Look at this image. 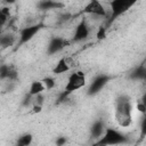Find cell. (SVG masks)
<instances>
[{"mask_svg":"<svg viewBox=\"0 0 146 146\" xmlns=\"http://www.w3.org/2000/svg\"><path fill=\"white\" fill-rule=\"evenodd\" d=\"M43 102H44V97L42 94H39L36 96L33 97V100H32V105L33 106H42L43 105Z\"/></svg>","mask_w":146,"mask_h":146,"instance_id":"ffe728a7","label":"cell"},{"mask_svg":"<svg viewBox=\"0 0 146 146\" xmlns=\"http://www.w3.org/2000/svg\"><path fill=\"white\" fill-rule=\"evenodd\" d=\"M137 108H138L143 114H146V94L143 95L141 99H140L139 103L137 104Z\"/></svg>","mask_w":146,"mask_h":146,"instance_id":"d6986e66","label":"cell"},{"mask_svg":"<svg viewBox=\"0 0 146 146\" xmlns=\"http://www.w3.org/2000/svg\"><path fill=\"white\" fill-rule=\"evenodd\" d=\"M144 62H145V63H146V57H145V60H144Z\"/></svg>","mask_w":146,"mask_h":146,"instance_id":"d4e9b609","label":"cell"},{"mask_svg":"<svg viewBox=\"0 0 146 146\" xmlns=\"http://www.w3.org/2000/svg\"><path fill=\"white\" fill-rule=\"evenodd\" d=\"M10 70H11V66L7 65V64H2L1 67H0V79L3 81L6 79H8L9 76V73H10Z\"/></svg>","mask_w":146,"mask_h":146,"instance_id":"ac0fdd59","label":"cell"},{"mask_svg":"<svg viewBox=\"0 0 146 146\" xmlns=\"http://www.w3.org/2000/svg\"><path fill=\"white\" fill-rule=\"evenodd\" d=\"M135 1H128V0H113L110 2L111 7V16L107 22L108 25H111L116 18H119L121 15L127 13L132 6H135Z\"/></svg>","mask_w":146,"mask_h":146,"instance_id":"277c9868","label":"cell"},{"mask_svg":"<svg viewBox=\"0 0 146 146\" xmlns=\"http://www.w3.org/2000/svg\"><path fill=\"white\" fill-rule=\"evenodd\" d=\"M129 78L132 80H143L146 81V66L145 65H139L137 67H135L130 74Z\"/></svg>","mask_w":146,"mask_h":146,"instance_id":"7c38bea8","label":"cell"},{"mask_svg":"<svg viewBox=\"0 0 146 146\" xmlns=\"http://www.w3.org/2000/svg\"><path fill=\"white\" fill-rule=\"evenodd\" d=\"M70 68H71V66H70V64L67 63V60H66L65 58H62V59H59V60L57 62L56 66H55L54 70H52V73H54V74L66 73L67 71H70Z\"/></svg>","mask_w":146,"mask_h":146,"instance_id":"4fadbf2b","label":"cell"},{"mask_svg":"<svg viewBox=\"0 0 146 146\" xmlns=\"http://www.w3.org/2000/svg\"><path fill=\"white\" fill-rule=\"evenodd\" d=\"M67 44V41L62 38V36H52L48 43L47 47V54L48 55H54L63 50Z\"/></svg>","mask_w":146,"mask_h":146,"instance_id":"52a82bcc","label":"cell"},{"mask_svg":"<svg viewBox=\"0 0 146 146\" xmlns=\"http://www.w3.org/2000/svg\"><path fill=\"white\" fill-rule=\"evenodd\" d=\"M89 35V26L87 25V23L84 21H81L76 27H75V31H74V34H73V42H81L83 40H86Z\"/></svg>","mask_w":146,"mask_h":146,"instance_id":"9c48e42d","label":"cell"},{"mask_svg":"<svg viewBox=\"0 0 146 146\" xmlns=\"http://www.w3.org/2000/svg\"><path fill=\"white\" fill-rule=\"evenodd\" d=\"M110 80H111V76H108L107 74H99V75H97V76L91 81V83L89 84L88 90H87V94H88L89 96H95V95H97V94L108 83Z\"/></svg>","mask_w":146,"mask_h":146,"instance_id":"8992f818","label":"cell"},{"mask_svg":"<svg viewBox=\"0 0 146 146\" xmlns=\"http://www.w3.org/2000/svg\"><path fill=\"white\" fill-rule=\"evenodd\" d=\"M16 39L13 34L10 33H7V34H2L1 38H0V44H1V48L5 49V48H8V47H11L14 43H15Z\"/></svg>","mask_w":146,"mask_h":146,"instance_id":"9a60e30c","label":"cell"},{"mask_svg":"<svg viewBox=\"0 0 146 146\" xmlns=\"http://www.w3.org/2000/svg\"><path fill=\"white\" fill-rule=\"evenodd\" d=\"M43 26L44 25L42 23H38V24H33V25L23 27L19 31V41H18V44L22 46V44L27 43L29 41H31L34 38V35L36 33H39V31L41 29H43Z\"/></svg>","mask_w":146,"mask_h":146,"instance_id":"5b68a950","label":"cell"},{"mask_svg":"<svg viewBox=\"0 0 146 146\" xmlns=\"http://www.w3.org/2000/svg\"><path fill=\"white\" fill-rule=\"evenodd\" d=\"M41 81H42V83H43L46 90H51V89H54L55 86H56V81H55V79L51 78V76H46V78H43Z\"/></svg>","mask_w":146,"mask_h":146,"instance_id":"e0dca14e","label":"cell"},{"mask_svg":"<svg viewBox=\"0 0 146 146\" xmlns=\"http://www.w3.org/2000/svg\"><path fill=\"white\" fill-rule=\"evenodd\" d=\"M128 141V137L120 132L116 129L113 128H106L105 133L97 140V143L94 144V146H114V145H121Z\"/></svg>","mask_w":146,"mask_h":146,"instance_id":"3957f363","label":"cell"},{"mask_svg":"<svg viewBox=\"0 0 146 146\" xmlns=\"http://www.w3.org/2000/svg\"><path fill=\"white\" fill-rule=\"evenodd\" d=\"M96 36H97L98 40H103V39H105V38H106V27L100 26V27L98 29V31H97Z\"/></svg>","mask_w":146,"mask_h":146,"instance_id":"7402d4cb","label":"cell"},{"mask_svg":"<svg viewBox=\"0 0 146 146\" xmlns=\"http://www.w3.org/2000/svg\"><path fill=\"white\" fill-rule=\"evenodd\" d=\"M83 13H86V14H91V15H96V16H99V17H105V16H107V13H106V9L104 8V6H103L99 1H96V0L90 1V2L84 7Z\"/></svg>","mask_w":146,"mask_h":146,"instance_id":"ba28073f","label":"cell"},{"mask_svg":"<svg viewBox=\"0 0 146 146\" xmlns=\"http://www.w3.org/2000/svg\"><path fill=\"white\" fill-rule=\"evenodd\" d=\"M146 137V114L140 121V139H144Z\"/></svg>","mask_w":146,"mask_h":146,"instance_id":"44dd1931","label":"cell"},{"mask_svg":"<svg viewBox=\"0 0 146 146\" xmlns=\"http://www.w3.org/2000/svg\"><path fill=\"white\" fill-rule=\"evenodd\" d=\"M44 90H46V88H44L42 81H33L31 83V86H30V89H29L27 94L31 95L32 97H34V96H36L39 94H42Z\"/></svg>","mask_w":146,"mask_h":146,"instance_id":"5bb4252c","label":"cell"},{"mask_svg":"<svg viewBox=\"0 0 146 146\" xmlns=\"http://www.w3.org/2000/svg\"><path fill=\"white\" fill-rule=\"evenodd\" d=\"M42 110V106H33V113H40Z\"/></svg>","mask_w":146,"mask_h":146,"instance_id":"cb8c5ba5","label":"cell"},{"mask_svg":"<svg viewBox=\"0 0 146 146\" xmlns=\"http://www.w3.org/2000/svg\"><path fill=\"white\" fill-rule=\"evenodd\" d=\"M87 83L86 81V75L83 72L81 71H76V72H73L70 76H68V80H67V83L64 88V91L60 94V97L58 99V102H63L68 95H71L72 92L81 89L82 87H84Z\"/></svg>","mask_w":146,"mask_h":146,"instance_id":"7a4b0ae2","label":"cell"},{"mask_svg":"<svg viewBox=\"0 0 146 146\" xmlns=\"http://www.w3.org/2000/svg\"><path fill=\"white\" fill-rule=\"evenodd\" d=\"M105 130H106V127H105L104 121H103V120H96V121L91 124V128H90L91 138L98 140V139L105 133Z\"/></svg>","mask_w":146,"mask_h":146,"instance_id":"30bf717a","label":"cell"},{"mask_svg":"<svg viewBox=\"0 0 146 146\" xmlns=\"http://www.w3.org/2000/svg\"><path fill=\"white\" fill-rule=\"evenodd\" d=\"M115 120L122 128H127L132 122V106L130 98L125 95H121L116 99L115 105Z\"/></svg>","mask_w":146,"mask_h":146,"instance_id":"6da1fadb","label":"cell"},{"mask_svg":"<svg viewBox=\"0 0 146 146\" xmlns=\"http://www.w3.org/2000/svg\"><path fill=\"white\" fill-rule=\"evenodd\" d=\"M33 141V136L31 133H23L18 137L15 146H30Z\"/></svg>","mask_w":146,"mask_h":146,"instance_id":"2e32d148","label":"cell"},{"mask_svg":"<svg viewBox=\"0 0 146 146\" xmlns=\"http://www.w3.org/2000/svg\"><path fill=\"white\" fill-rule=\"evenodd\" d=\"M66 143H67V138L64 137V136H60V137L56 138V140H55L56 146H64Z\"/></svg>","mask_w":146,"mask_h":146,"instance_id":"603a6c76","label":"cell"},{"mask_svg":"<svg viewBox=\"0 0 146 146\" xmlns=\"http://www.w3.org/2000/svg\"><path fill=\"white\" fill-rule=\"evenodd\" d=\"M36 7L41 10H49V9H59L64 7L63 2L59 1H51V0H42L36 3Z\"/></svg>","mask_w":146,"mask_h":146,"instance_id":"8fae6325","label":"cell"}]
</instances>
